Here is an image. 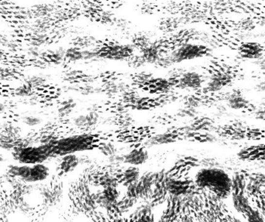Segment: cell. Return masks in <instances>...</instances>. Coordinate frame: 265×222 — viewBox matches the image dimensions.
Segmentation results:
<instances>
[{"instance_id": "cell-12", "label": "cell", "mask_w": 265, "mask_h": 222, "mask_svg": "<svg viewBox=\"0 0 265 222\" xmlns=\"http://www.w3.org/2000/svg\"><path fill=\"white\" fill-rule=\"evenodd\" d=\"M80 163V158L74 154H65L60 161L59 171L62 173H69L76 169Z\"/></svg>"}, {"instance_id": "cell-27", "label": "cell", "mask_w": 265, "mask_h": 222, "mask_svg": "<svg viewBox=\"0 0 265 222\" xmlns=\"http://www.w3.org/2000/svg\"><path fill=\"white\" fill-rule=\"evenodd\" d=\"M256 119L258 120H264L265 121V102L262 103V105L259 108H257L255 112H254Z\"/></svg>"}, {"instance_id": "cell-20", "label": "cell", "mask_w": 265, "mask_h": 222, "mask_svg": "<svg viewBox=\"0 0 265 222\" xmlns=\"http://www.w3.org/2000/svg\"><path fill=\"white\" fill-rule=\"evenodd\" d=\"M143 59H144L145 62L149 63H155L158 62L159 58V50L157 49L155 47H149V48H146L143 53Z\"/></svg>"}, {"instance_id": "cell-13", "label": "cell", "mask_w": 265, "mask_h": 222, "mask_svg": "<svg viewBox=\"0 0 265 222\" xmlns=\"http://www.w3.org/2000/svg\"><path fill=\"white\" fill-rule=\"evenodd\" d=\"M99 121V115L96 112H90L86 115H81L74 120V124L78 127L88 128L96 125Z\"/></svg>"}, {"instance_id": "cell-6", "label": "cell", "mask_w": 265, "mask_h": 222, "mask_svg": "<svg viewBox=\"0 0 265 222\" xmlns=\"http://www.w3.org/2000/svg\"><path fill=\"white\" fill-rule=\"evenodd\" d=\"M227 101L231 108L241 110L244 113H254L257 109L254 104L244 97L241 90L234 89L227 92Z\"/></svg>"}, {"instance_id": "cell-7", "label": "cell", "mask_w": 265, "mask_h": 222, "mask_svg": "<svg viewBox=\"0 0 265 222\" xmlns=\"http://www.w3.org/2000/svg\"><path fill=\"white\" fill-rule=\"evenodd\" d=\"M264 46L258 42H242L237 47L238 55L245 60H257L262 58L265 53Z\"/></svg>"}, {"instance_id": "cell-25", "label": "cell", "mask_w": 265, "mask_h": 222, "mask_svg": "<svg viewBox=\"0 0 265 222\" xmlns=\"http://www.w3.org/2000/svg\"><path fill=\"white\" fill-rule=\"evenodd\" d=\"M23 123L29 126H35L41 123V120L39 117L34 116H25L23 118Z\"/></svg>"}, {"instance_id": "cell-22", "label": "cell", "mask_w": 265, "mask_h": 222, "mask_svg": "<svg viewBox=\"0 0 265 222\" xmlns=\"http://www.w3.org/2000/svg\"><path fill=\"white\" fill-rule=\"evenodd\" d=\"M99 150L102 154H104L105 156H109V157L117 154V148L112 142H106L104 144L102 145Z\"/></svg>"}, {"instance_id": "cell-28", "label": "cell", "mask_w": 265, "mask_h": 222, "mask_svg": "<svg viewBox=\"0 0 265 222\" xmlns=\"http://www.w3.org/2000/svg\"><path fill=\"white\" fill-rule=\"evenodd\" d=\"M4 110V105L0 103V115L2 114Z\"/></svg>"}, {"instance_id": "cell-1", "label": "cell", "mask_w": 265, "mask_h": 222, "mask_svg": "<svg viewBox=\"0 0 265 222\" xmlns=\"http://www.w3.org/2000/svg\"><path fill=\"white\" fill-rule=\"evenodd\" d=\"M195 184L202 190L216 194L218 198H228L232 190V180L222 170L209 167L198 171L195 177Z\"/></svg>"}, {"instance_id": "cell-15", "label": "cell", "mask_w": 265, "mask_h": 222, "mask_svg": "<svg viewBox=\"0 0 265 222\" xmlns=\"http://www.w3.org/2000/svg\"><path fill=\"white\" fill-rule=\"evenodd\" d=\"M233 196V203L234 207L241 215H244L247 212L248 210L252 207L249 200L247 198L245 194H237Z\"/></svg>"}, {"instance_id": "cell-8", "label": "cell", "mask_w": 265, "mask_h": 222, "mask_svg": "<svg viewBox=\"0 0 265 222\" xmlns=\"http://www.w3.org/2000/svg\"><path fill=\"white\" fill-rule=\"evenodd\" d=\"M238 156L248 161H265V143L247 146L238 153Z\"/></svg>"}, {"instance_id": "cell-14", "label": "cell", "mask_w": 265, "mask_h": 222, "mask_svg": "<svg viewBox=\"0 0 265 222\" xmlns=\"http://www.w3.org/2000/svg\"><path fill=\"white\" fill-rule=\"evenodd\" d=\"M140 178H141L140 170L138 167H136V166H131L125 170L123 173L121 180L125 185L129 186L130 184H134L138 181Z\"/></svg>"}, {"instance_id": "cell-23", "label": "cell", "mask_w": 265, "mask_h": 222, "mask_svg": "<svg viewBox=\"0 0 265 222\" xmlns=\"http://www.w3.org/2000/svg\"><path fill=\"white\" fill-rule=\"evenodd\" d=\"M172 136L171 134H160L153 137L151 139V143L152 145L164 144L168 143L172 140Z\"/></svg>"}, {"instance_id": "cell-17", "label": "cell", "mask_w": 265, "mask_h": 222, "mask_svg": "<svg viewBox=\"0 0 265 222\" xmlns=\"http://www.w3.org/2000/svg\"><path fill=\"white\" fill-rule=\"evenodd\" d=\"M75 106H76V102L73 99H66L61 102L58 108V115L61 117H66L71 114Z\"/></svg>"}, {"instance_id": "cell-26", "label": "cell", "mask_w": 265, "mask_h": 222, "mask_svg": "<svg viewBox=\"0 0 265 222\" xmlns=\"http://www.w3.org/2000/svg\"><path fill=\"white\" fill-rule=\"evenodd\" d=\"M44 82H45V79L42 77L33 76L27 81V83L31 85L32 87H36V86L41 85L44 83Z\"/></svg>"}, {"instance_id": "cell-11", "label": "cell", "mask_w": 265, "mask_h": 222, "mask_svg": "<svg viewBox=\"0 0 265 222\" xmlns=\"http://www.w3.org/2000/svg\"><path fill=\"white\" fill-rule=\"evenodd\" d=\"M204 82V78L198 73L189 71L182 74L180 79V85L187 88H199Z\"/></svg>"}, {"instance_id": "cell-4", "label": "cell", "mask_w": 265, "mask_h": 222, "mask_svg": "<svg viewBox=\"0 0 265 222\" xmlns=\"http://www.w3.org/2000/svg\"><path fill=\"white\" fill-rule=\"evenodd\" d=\"M209 51V48L203 44H185L174 51L170 57L173 63H181L205 57Z\"/></svg>"}, {"instance_id": "cell-3", "label": "cell", "mask_w": 265, "mask_h": 222, "mask_svg": "<svg viewBox=\"0 0 265 222\" xmlns=\"http://www.w3.org/2000/svg\"><path fill=\"white\" fill-rule=\"evenodd\" d=\"M52 154V144H44L37 147L27 146L18 149L14 156L16 160L22 164H35L43 163Z\"/></svg>"}, {"instance_id": "cell-10", "label": "cell", "mask_w": 265, "mask_h": 222, "mask_svg": "<svg viewBox=\"0 0 265 222\" xmlns=\"http://www.w3.org/2000/svg\"><path fill=\"white\" fill-rule=\"evenodd\" d=\"M248 175L249 173L244 171H239L234 173L233 178L231 179L232 180V190H231L232 195L245 194Z\"/></svg>"}, {"instance_id": "cell-2", "label": "cell", "mask_w": 265, "mask_h": 222, "mask_svg": "<svg viewBox=\"0 0 265 222\" xmlns=\"http://www.w3.org/2000/svg\"><path fill=\"white\" fill-rule=\"evenodd\" d=\"M9 173L19 177L24 182L37 183L46 180L49 177L50 171L47 166L41 163L11 166L9 168Z\"/></svg>"}, {"instance_id": "cell-21", "label": "cell", "mask_w": 265, "mask_h": 222, "mask_svg": "<svg viewBox=\"0 0 265 222\" xmlns=\"http://www.w3.org/2000/svg\"><path fill=\"white\" fill-rule=\"evenodd\" d=\"M65 57L71 61H80L83 59V51L77 48H69L65 51Z\"/></svg>"}, {"instance_id": "cell-18", "label": "cell", "mask_w": 265, "mask_h": 222, "mask_svg": "<svg viewBox=\"0 0 265 222\" xmlns=\"http://www.w3.org/2000/svg\"><path fill=\"white\" fill-rule=\"evenodd\" d=\"M244 218L248 222H265V218L262 215V212L257 207H252L248 210L247 212L243 215Z\"/></svg>"}, {"instance_id": "cell-9", "label": "cell", "mask_w": 265, "mask_h": 222, "mask_svg": "<svg viewBox=\"0 0 265 222\" xmlns=\"http://www.w3.org/2000/svg\"><path fill=\"white\" fill-rule=\"evenodd\" d=\"M149 154L145 148H136L124 155V163L130 166H140L146 163L148 160Z\"/></svg>"}, {"instance_id": "cell-16", "label": "cell", "mask_w": 265, "mask_h": 222, "mask_svg": "<svg viewBox=\"0 0 265 222\" xmlns=\"http://www.w3.org/2000/svg\"><path fill=\"white\" fill-rule=\"evenodd\" d=\"M247 140L262 141L265 140V128L256 127L250 125V129L247 133Z\"/></svg>"}, {"instance_id": "cell-5", "label": "cell", "mask_w": 265, "mask_h": 222, "mask_svg": "<svg viewBox=\"0 0 265 222\" xmlns=\"http://www.w3.org/2000/svg\"><path fill=\"white\" fill-rule=\"evenodd\" d=\"M250 127V125L244 121H232L229 123L220 125L216 129L218 134L222 137L232 140H244Z\"/></svg>"}, {"instance_id": "cell-19", "label": "cell", "mask_w": 265, "mask_h": 222, "mask_svg": "<svg viewBox=\"0 0 265 222\" xmlns=\"http://www.w3.org/2000/svg\"><path fill=\"white\" fill-rule=\"evenodd\" d=\"M214 121H212L211 119L206 118V117H202V118L198 119V120L194 121V124L192 125L193 130H209L211 129L213 125Z\"/></svg>"}, {"instance_id": "cell-24", "label": "cell", "mask_w": 265, "mask_h": 222, "mask_svg": "<svg viewBox=\"0 0 265 222\" xmlns=\"http://www.w3.org/2000/svg\"><path fill=\"white\" fill-rule=\"evenodd\" d=\"M32 86L28 83L23 84V85L19 86L16 90V95L19 96H27L31 95L32 91Z\"/></svg>"}]
</instances>
